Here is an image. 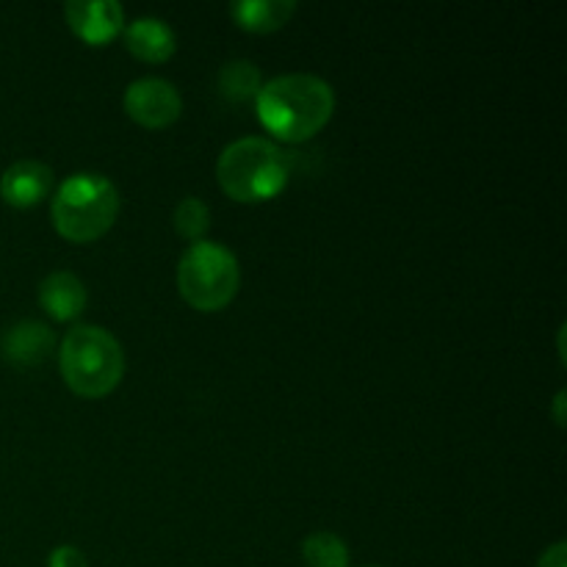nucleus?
Segmentation results:
<instances>
[{
  "mask_svg": "<svg viewBox=\"0 0 567 567\" xmlns=\"http://www.w3.org/2000/svg\"><path fill=\"white\" fill-rule=\"evenodd\" d=\"M563 402H565V391L557 393V424L563 426L565 419H563Z\"/></svg>",
  "mask_w": 567,
  "mask_h": 567,
  "instance_id": "nucleus-18",
  "label": "nucleus"
},
{
  "mask_svg": "<svg viewBox=\"0 0 567 567\" xmlns=\"http://www.w3.org/2000/svg\"><path fill=\"white\" fill-rule=\"evenodd\" d=\"M116 214H120V192L100 172H75L64 177L50 205L55 230L78 244L103 236L116 221Z\"/></svg>",
  "mask_w": 567,
  "mask_h": 567,
  "instance_id": "nucleus-4",
  "label": "nucleus"
},
{
  "mask_svg": "<svg viewBox=\"0 0 567 567\" xmlns=\"http://www.w3.org/2000/svg\"><path fill=\"white\" fill-rule=\"evenodd\" d=\"M53 183L55 175L48 164L37 158H22L0 175V197L14 208H28L48 197Z\"/></svg>",
  "mask_w": 567,
  "mask_h": 567,
  "instance_id": "nucleus-8",
  "label": "nucleus"
},
{
  "mask_svg": "<svg viewBox=\"0 0 567 567\" xmlns=\"http://www.w3.org/2000/svg\"><path fill=\"white\" fill-rule=\"evenodd\" d=\"M297 11L293 0H233L230 17L241 28L255 33H269L286 25Z\"/></svg>",
  "mask_w": 567,
  "mask_h": 567,
  "instance_id": "nucleus-12",
  "label": "nucleus"
},
{
  "mask_svg": "<svg viewBox=\"0 0 567 567\" xmlns=\"http://www.w3.org/2000/svg\"><path fill=\"white\" fill-rule=\"evenodd\" d=\"M48 567H89L86 554L78 546H59L50 551Z\"/></svg>",
  "mask_w": 567,
  "mask_h": 567,
  "instance_id": "nucleus-16",
  "label": "nucleus"
},
{
  "mask_svg": "<svg viewBox=\"0 0 567 567\" xmlns=\"http://www.w3.org/2000/svg\"><path fill=\"white\" fill-rule=\"evenodd\" d=\"M255 109L266 131L286 142H302L330 122L336 111V92L324 78L288 72L260 86L255 94Z\"/></svg>",
  "mask_w": 567,
  "mask_h": 567,
  "instance_id": "nucleus-1",
  "label": "nucleus"
},
{
  "mask_svg": "<svg viewBox=\"0 0 567 567\" xmlns=\"http://www.w3.org/2000/svg\"><path fill=\"white\" fill-rule=\"evenodd\" d=\"M125 44L136 59L161 64L177 50V37L172 25L161 17H136L125 28Z\"/></svg>",
  "mask_w": 567,
  "mask_h": 567,
  "instance_id": "nucleus-9",
  "label": "nucleus"
},
{
  "mask_svg": "<svg viewBox=\"0 0 567 567\" xmlns=\"http://www.w3.org/2000/svg\"><path fill=\"white\" fill-rule=\"evenodd\" d=\"M302 559L308 567H349V546L336 532H313L302 540Z\"/></svg>",
  "mask_w": 567,
  "mask_h": 567,
  "instance_id": "nucleus-13",
  "label": "nucleus"
},
{
  "mask_svg": "<svg viewBox=\"0 0 567 567\" xmlns=\"http://www.w3.org/2000/svg\"><path fill=\"white\" fill-rule=\"evenodd\" d=\"M39 302L53 319L70 321L86 308V286L72 271H50L39 282Z\"/></svg>",
  "mask_w": 567,
  "mask_h": 567,
  "instance_id": "nucleus-11",
  "label": "nucleus"
},
{
  "mask_svg": "<svg viewBox=\"0 0 567 567\" xmlns=\"http://www.w3.org/2000/svg\"><path fill=\"white\" fill-rule=\"evenodd\" d=\"M127 114L144 127H166L181 116L183 97L166 78H138L125 89L122 97Z\"/></svg>",
  "mask_w": 567,
  "mask_h": 567,
  "instance_id": "nucleus-6",
  "label": "nucleus"
},
{
  "mask_svg": "<svg viewBox=\"0 0 567 567\" xmlns=\"http://www.w3.org/2000/svg\"><path fill=\"white\" fill-rule=\"evenodd\" d=\"M216 177L238 203H264L286 188L291 177V153L264 136L236 138L221 150Z\"/></svg>",
  "mask_w": 567,
  "mask_h": 567,
  "instance_id": "nucleus-2",
  "label": "nucleus"
},
{
  "mask_svg": "<svg viewBox=\"0 0 567 567\" xmlns=\"http://www.w3.org/2000/svg\"><path fill=\"white\" fill-rule=\"evenodd\" d=\"M64 14L72 31L89 44L111 42L125 28V11L116 0H70Z\"/></svg>",
  "mask_w": 567,
  "mask_h": 567,
  "instance_id": "nucleus-7",
  "label": "nucleus"
},
{
  "mask_svg": "<svg viewBox=\"0 0 567 567\" xmlns=\"http://www.w3.org/2000/svg\"><path fill=\"white\" fill-rule=\"evenodd\" d=\"M177 286L192 308L221 310L241 286V266L233 249L219 241H194L177 264Z\"/></svg>",
  "mask_w": 567,
  "mask_h": 567,
  "instance_id": "nucleus-5",
  "label": "nucleus"
},
{
  "mask_svg": "<svg viewBox=\"0 0 567 567\" xmlns=\"http://www.w3.org/2000/svg\"><path fill=\"white\" fill-rule=\"evenodd\" d=\"M537 567H567V543L559 540L540 554Z\"/></svg>",
  "mask_w": 567,
  "mask_h": 567,
  "instance_id": "nucleus-17",
  "label": "nucleus"
},
{
  "mask_svg": "<svg viewBox=\"0 0 567 567\" xmlns=\"http://www.w3.org/2000/svg\"><path fill=\"white\" fill-rule=\"evenodd\" d=\"M210 227V210L199 197H183L175 208V230L188 241H203Z\"/></svg>",
  "mask_w": 567,
  "mask_h": 567,
  "instance_id": "nucleus-15",
  "label": "nucleus"
},
{
  "mask_svg": "<svg viewBox=\"0 0 567 567\" xmlns=\"http://www.w3.org/2000/svg\"><path fill=\"white\" fill-rule=\"evenodd\" d=\"M3 347L6 360L17 365H39L48 360V354L53 352L55 336L48 324L42 321H17L14 327L3 332Z\"/></svg>",
  "mask_w": 567,
  "mask_h": 567,
  "instance_id": "nucleus-10",
  "label": "nucleus"
},
{
  "mask_svg": "<svg viewBox=\"0 0 567 567\" xmlns=\"http://www.w3.org/2000/svg\"><path fill=\"white\" fill-rule=\"evenodd\" d=\"M59 363L66 385L83 399L105 396L125 374L122 343L97 324L72 327L61 341Z\"/></svg>",
  "mask_w": 567,
  "mask_h": 567,
  "instance_id": "nucleus-3",
  "label": "nucleus"
},
{
  "mask_svg": "<svg viewBox=\"0 0 567 567\" xmlns=\"http://www.w3.org/2000/svg\"><path fill=\"white\" fill-rule=\"evenodd\" d=\"M260 70L247 59L227 61L219 70V89L230 100H249L260 92Z\"/></svg>",
  "mask_w": 567,
  "mask_h": 567,
  "instance_id": "nucleus-14",
  "label": "nucleus"
}]
</instances>
